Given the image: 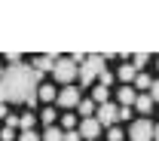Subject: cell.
<instances>
[{"mask_svg": "<svg viewBox=\"0 0 159 141\" xmlns=\"http://www.w3.org/2000/svg\"><path fill=\"white\" fill-rule=\"evenodd\" d=\"M107 138H110V141H122V138H125V132H122V129H116V126H113V129L107 132Z\"/></svg>", "mask_w": 159, "mask_h": 141, "instance_id": "22", "label": "cell"}, {"mask_svg": "<svg viewBox=\"0 0 159 141\" xmlns=\"http://www.w3.org/2000/svg\"><path fill=\"white\" fill-rule=\"evenodd\" d=\"M64 141H80V132H77V129H70V132H64Z\"/></svg>", "mask_w": 159, "mask_h": 141, "instance_id": "27", "label": "cell"}, {"mask_svg": "<svg viewBox=\"0 0 159 141\" xmlns=\"http://www.w3.org/2000/svg\"><path fill=\"white\" fill-rule=\"evenodd\" d=\"M135 77H138V71H135V68H132V64H122V68H119V80H125V83H132V80H135Z\"/></svg>", "mask_w": 159, "mask_h": 141, "instance_id": "16", "label": "cell"}, {"mask_svg": "<svg viewBox=\"0 0 159 141\" xmlns=\"http://www.w3.org/2000/svg\"><path fill=\"white\" fill-rule=\"evenodd\" d=\"M6 117H9V107H6V104H0V120H6Z\"/></svg>", "mask_w": 159, "mask_h": 141, "instance_id": "30", "label": "cell"}, {"mask_svg": "<svg viewBox=\"0 0 159 141\" xmlns=\"http://www.w3.org/2000/svg\"><path fill=\"white\" fill-rule=\"evenodd\" d=\"M37 98H40V101H55V98H58V89H55V86H49V83H40Z\"/></svg>", "mask_w": 159, "mask_h": 141, "instance_id": "10", "label": "cell"}, {"mask_svg": "<svg viewBox=\"0 0 159 141\" xmlns=\"http://www.w3.org/2000/svg\"><path fill=\"white\" fill-rule=\"evenodd\" d=\"M19 141H40V135H37V132H21Z\"/></svg>", "mask_w": 159, "mask_h": 141, "instance_id": "23", "label": "cell"}, {"mask_svg": "<svg viewBox=\"0 0 159 141\" xmlns=\"http://www.w3.org/2000/svg\"><path fill=\"white\" fill-rule=\"evenodd\" d=\"M135 107H138L141 114H150V107H153V98H150V95H138V98H135Z\"/></svg>", "mask_w": 159, "mask_h": 141, "instance_id": "15", "label": "cell"}, {"mask_svg": "<svg viewBox=\"0 0 159 141\" xmlns=\"http://www.w3.org/2000/svg\"><path fill=\"white\" fill-rule=\"evenodd\" d=\"M150 98H153V104L159 101V80H153V86H150Z\"/></svg>", "mask_w": 159, "mask_h": 141, "instance_id": "24", "label": "cell"}, {"mask_svg": "<svg viewBox=\"0 0 159 141\" xmlns=\"http://www.w3.org/2000/svg\"><path fill=\"white\" fill-rule=\"evenodd\" d=\"M77 132H80V138L95 141V138L101 135V123L95 120V117H89V120H83V123H80V129H77Z\"/></svg>", "mask_w": 159, "mask_h": 141, "instance_id": "7", "label": "cell"}, {"mask_svg": "<svg viewBox=\"0 0 159 141\" xmlns=\"http://www.w3.org/2000/svg\"><path fill=\"white\" fill-rule=\"evenodd\" d=\"M156 64H159V61H156Z\"/></svg>", "mask_w": 159, "mask_h": 141, "instance_id": "33", "label": "cell"}, {"mask_svg": "<svg viewBox=\"0 0 159 141\" xmlns=\"http://www.w3.org/2000/svg\"><path fill=\"white\" fill-rule=\"evenodd\" d=\"M0 141H16V129L3 126V129H0Z\"/></svg>", "mask_w": 159, "mask_h": 141, "instance_id": "21", "label": "cell"}, {"mask_svg": "<svg viewBox=\"0 0 159 141\" xmlns=\"http://www.w3.org/2000/svg\"><path fill=\"white\" fill-rule=\"evenodd\" d=\"M95 120H98L101 126H110V129H113V123L119 120V107H116V104H110V101H107V104H98Z\"/></svg>", "mask_w": 159, "mask_h": 141, "instance_id": "5", "label": "cell"}, {"mask_svg": "<svg viewBox=\"0 0 159 141\" xmlns=\"http://www.w3.org/2000/svg\"><path fill=\"white\" fill-rule=\"evenodd\" d=\"M104 61H107L104 55H95V52H92L89 59L80 64V83H83V86H89L92 80H98L101 74H104Z\"/></svg>", "mask_w": 159, "mask_h": 141, "instance_id": "2", "label": "cell"}, {"mask_svg": "<svg viewBox=\"0 0 159 141\" xmlns=\"http://www.w3.org/2000/svg\"><path fill=\"white\" fill-rule=\"evenodd\" d=\"M6 126H9V129H16V126H19V117H16V114H9V117H6Z\"/></svg>", "mask_w": 159, "mask_h": 141, "instance_id": "29", "label": "cell"}, {"mask_svg": "<svg viewBox=\"0 0 159 141\" xmlns=\"http://www.w3.org/2000/svg\"><path fill=\"white\" fill-rule=\"evenodd\" d=\"M6 61H12V64H21V52H6Z\"/></svg>", "mask_w": 159, "mask_h": 141, "instance_id": "26", "label": "cell"}, {"mask_svg": "<svg viewBox=\"0 0 159 141\" xmlns=\"http://www.w3.org/2000/svg\"><path fill=\"white\" fill-rule=\"evenodd\" d=\"M77 110L83 114V120H89V117H92V114L98 110V104H95L92 98H83V101H80V107H77Z\"/></svg>", "mask_w": 159, "mask_h": 141, "instance_id": "11", "label": "cell"}, {"mask_svg": "<svg viewBox=\"0 0 159 141\" xmlns=\"http://www.w3.org/2000/svg\"><path fill=\"white\" fill-rule=\"evenodd\" d=\"M52 74H55V80H58V83H64V86H67V83L80 80V64H74V61H70V55H64V59L55 61V71H52Z\"/></svg>", "mask_w": 159, "mask_h": 141, "instance_id": "3", "label": "cell"}, {"mask_svg": "<svg viewBox=\"0 0 159 141\" xmlns=\"http://www.w3.org/2000/svg\"><path fill=\"white\" fill-rule=\"evenodd\" d=\"M43 141H64V129H58V126H49V129L43 132Z\"/></svg>", "mask_w": 159, "mask_h": 141, "instance_id": "13", "label": "cell"}, {"mask_svg": "<svg viewBox=\"0 0 159 141\" xmlns=\"http://www.w3.org/2000/svg\"><path fill=\"white\" fill-rule=\"evenodd\" d=\"M0 77H3V68H0Z\"/></svg>", "mask_w": 159, "mask_h": 141, "instance_id": "32", "label": "cell"}, {"mask_svg": "<svg viewBox=\"0 0 159 141\" xmlns=\"http://www.w3.org/2000/svg\"><path fill=\"white\" fill-rule=\"evenodd\" d=\"M135 86H138V89H150V86H153V80H150L147 74H138V80H135Z\"/></svg>", "mask_w": 159, "mask_h": 141, "instance_id": "19", "label": "cell"}, {"mask_svg": "<svg viewBox=\"0 0 159 141\" xmlns=\"http://www.w3.org/2000/svg\"><path fill=\"white\" fill-rule=\"evenodd\" d=\"M153 123L150 120H135L132 123V129H129V138L132 141H153Z\"/></svg>", "mask_w": 159, "mask_h": 141, "instance_id": "4", "label": "cell"}, {"mask_svg": "<svg viewBox=\"0 0 159 141\" xmlns=\"http://www.w3.org/2000/svg\"><path fill=\"white\" fill-rule=\"evenodd\" d=\"M135 98H138V89L135 86H122L119 89V107H132Z\"/></svg>", "mask_w": 159, "mask_h": 141, "instance_id": "9", "label": "cell"}, {"mask_svg": "<svg viewBox=\"0 0 159 141\" xmlns=\"http://www.w3.org/2000/svg\"><path fill=\"white\" fill-rule=\"evenodd\" d=\"M37 89H40V74L31 64H9L0 77V104H37Z\"/></svg>", "mask_w": 159, "mask_h": 141, "instance_id": "1", "label": "cell"}, {"mask_svg": "<svg viewBox=\"0 0 159 141\" xmlns=\"http://www.w3.org/2000/svg\"><path fill=\"white\" fill-rule=\"evenodd\" d=\"M119 120H132V107H119Z\"/></svg>", "mask_w": 159, "mask_h": 141, "instance_id": "28", "label": "cell"}, {"mask_svg": "<svg viewBox=\"0 0 159 141\" xmlns=\"http://www.w3.org/2000/svg\"><path fill=\"white\" fill-rule=\"evenodd\" d=\"M55 101H58L61 107H80V101H83V98H80V89H77V86H64Z\"/></svg>", "mask_w": 159, "mask_h": 141, "instance_id": "6", "label": "cell"}, {"mask_svg": "<svg viewBox=\"0 0 159 141\" xmlns=\"http://www.w3.org/2000/svg\"><path fill=\"white\" fill-rule=\"evenodd\" d=\"M34 123H37L34 114H25V117H19V129L21 132H34Z\"/></svg>", "mask_w": 159, "mask_h": 141, "instance_id": "14", "label": "cell"}, {"mask_svg": "<svg viewBox=\"0 0 159 141\" xmlns=\"http://www.w3.org/2000/svg\"><path fill=\"white\" fill-rule=\"evenodd\" d=\"M107 98H110V89H107V86H95L92 101H95V104H107Z\"/></svg>", "mask_w": 159, "mask_h": 141, "instance_id": "12", "label": "cell"}, {"mask_svg": "<svg viewBox=\"0 0 159 141\" xmlns=\"http://www.w3.org/2000/svg\"><path fill=\"white\" fill-rule=\"evenodd\" d=\"M147 61H150V55H147V52H135V55H132V68L141 74V68H144Z\"/></svg>", "mask_w": 159, "mask_h": 141, "instance_id": "17", "label": "cell"}, {"mask_svg": "<svg viewBox=\"0 0 159 141\" xmlns=\"http://www.w3.org/2000/svg\"><path fill=\"white\" fill-rule=\"evenodd\" d=\"M61 126H64V132L77 129V120H74V114H64V120H61Z\"/></svg>", "mask_w": 159, "mask_h": 141, "instance_id": "20", "label": "cell"}, {"mask_svg": "<svg viewBox=\"0 0 159 141\" xmlns=\"http://www.w3.org/2000/svg\"><path fill=\"white\" fill-rule=\"evenodd\" d=\"M40 120H43V126H46V129H49V126H55V120H58V114H55V110H52V107H46V110H43V114H40Z\"/></svg>", "mask_w": 159, "mask_h": 141, "instance_id": "18", "label": "cell"}, {"mask_svg": "<svg viewBox=\"0 0 159 141\" xmlns=\"http://www.w3.org/2000/svg\"><path fill=\"white\" fill-rule=\"evenodd\" d=\"M98 80H101V86H107V89H110V83H113V74H107V71H104Z\"/></svg>", "mask_w": 159, "mask_h": 141, "instance_id": "25", "label": "cell"}, {"mask_svg": "<svg viewBox=\"0 0 159 141\" xmlns=\"http://www.w3.org/2000/svg\"><path fill=\"white\" fill-rule=\"evenodd\" d=\"M153 141H159V126H156V129H153Z\"/></svg>", "mask_w": 159, "mask_h": 141, "instance_id": "31", "label": "cell"}, {"mask_svg": "<svg viewBox=\"0 0 159 141\" xmlns=\"http://www.w3.org/2000/svg\"><path fill=\"white\" fill-rule=\"evenodd\" d=\"M55 61H58V55H37L31 68H34L37 74H43V71H55Z\"/></svg>", "mask_w": 159, "mask_h": 141, "instance_id": "8", "label": "cell"}]
</instances>
